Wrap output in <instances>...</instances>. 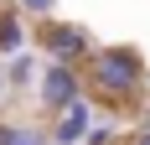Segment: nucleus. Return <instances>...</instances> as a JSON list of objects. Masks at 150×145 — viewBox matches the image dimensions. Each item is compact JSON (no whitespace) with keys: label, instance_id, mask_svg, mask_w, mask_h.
<instances>
[{"label":"nucleus","instance_id":"1","mask_svg":"<svg viewBox=\"0 0 150 145\" xmlns=\"http://www.w3.org/2000/svg\"><path fill=\"white\" fill-rule=\"evenodd\" d=\"M88 88L104 93V99H140V88H145V57L135 47H93Z\"/></svg>","mask_w":150,"mask_h":145},{"label":"nucleus","instance_id":"2","mask_svg":"<svg viewBox=\"0 0 150 145\" xmlns=\"http://www.w3.org/2000/svg\"><path fill=\"white\" fill-rule=\"evenodd\" d=\"M73 99H83V72L73 68V62H42V72H36V104H42V114H62Z\"/></svg>","mask_w":150,"mask_h":145},{"label":"nucleus","instance_id":"3","mask_svg":"<svg viewBox=\"0 0 150 145\" xmlns=\"http://www.w3.org/2000/svg\"><path fill=\"white\" fill-rule=\"evenodd\" d=\"M93 31L88 26H78V21H52L47 16V26H42V52L52 62H73V68H83V62L93 57Z\"/></svg>","mask_w":150,"mask_h":145},{"label":"nucleus","instance_id":"4","mask_svg":"<svg viewBox=\"0 0 150 145\" xmlns=\"http://www.w3.org/2000/svg\"><path fill=\"white\" fill-rule=\"evenodd\" d=\"M93 130V104L73 99L62 114H52V145H83V135Z\"/></svg>","mask_w":150,"mask_h":145},{"label":"nucleus","instance_id":"5","mask_svg":"<svg viewBox=\"0 0 150 145\" xmlns=\"http://www.w3.org/2000/svg\"><path fill=\"white\" fill-rule=\"evenodd\" d=\"M5 88H26V83H36V72H42V57L36 52H16V57H5Z\"/></svg>","mask_w":150,"mask_h":145},{"label":"nucleus","instance_id":"6","mask_svg":"<svg viewBox=\"0 0 150 145\" xmlns=\"http://www.w3.org/2000/svg\"><path fill=\"white\" fill-rule=\"evenodd\" d=\"M0 145H52V130L26 124V119H5L0 124Z\"/></svg>","mask_w":150,"mask_h":145},{"label":"nucleus","instance_id":"7","mask_svg":"<svg viewBox=\"0 0 150 145\" xmlns=\"http://www.w3.org/2000/svg\"><path fill=\"white\" fill-rule=\"evenodd\" d=\"M26 52V26H21V11H5L0 16V57H16Z\"/></svg>","mask_w":150,"mask_h":145},{"label":"nucleus","instance_id":"8","mask_svg":"<svg viewBox=\"0 0 150 145\" xmlns=\"http://www.w3.org/2000/svg\"><path fill=\"white\" fill-rule=\"evenodd\" d=\"M16 11H26V16H42V21H47V16L57 11V0H16Z\"/></svg>","mask_w":150,"mask_h":145},{"label":"nucleus","instance_id":"9","mask_svg":"<svg viewBox=\"0 0 150 145\" xmlns=\"http://www.w3.org/2000/svg\"><path fill=\"white\" fill-rule=\"evenodd\" d=\"M109 140H114V130H109V124H93V130L83 135V145H109Z\"/></svg>","mask_w":150,"mask_h":145},{"label":"nucleus","instance_id":"10","mask_svg":"<svg viewBox=\"0 0 150 145\" xmlns=\"http://www.w3.org/2000/svg\"><path fill=\"white\" fill-rule=\"evenodd\" d=\"M129 145H150V124H145V130H135V135H129Z\"/></svg>","mask_w":150,"mask_h":145},{"label":"nucleus","instance_id":"11","mask_svg":"<svg viewBox=\"0 0 150 145\" xmlns=\"http://www.w3.org/2000/svg\"><path fill=\"white\" fill-rule=\"evenodd\" d=\"M0 93H5V72H0Z\"/></svg>","mask_w":150,"mask_h":145}]
</instances>
